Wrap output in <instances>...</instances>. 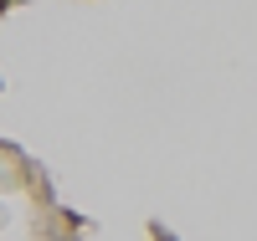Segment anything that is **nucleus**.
<instances>
[{
	"instance_id": "obj_1",
	"label": "nucleus",
	"mask_w": 257,
	"mask_h": 241,
	"mask_svg": "<svg viewBox=\"0 0 257 241\" xmlns=\"http://www.w3.org/2000/svg\"><path fill=\"white\" fill-rule=\"evenodd\" d=\"M155 241H175V236H170V231H155Z\"/></svg>"
},
{
	"instance_id": "obj_2",
	"label": "nucleus",
	"mask_w": 257,
	"mask_h": 241,
	"mask_svg": "<svg viewBox=\"0 0 257 241\" xmlns=\"http://www.w3.org/2000/svg\"><path fill=\"white\" fill-rule=\"evenodd\" d=\"M52 241H77V236H52Z\"/></svg>"
}]
</instances>
